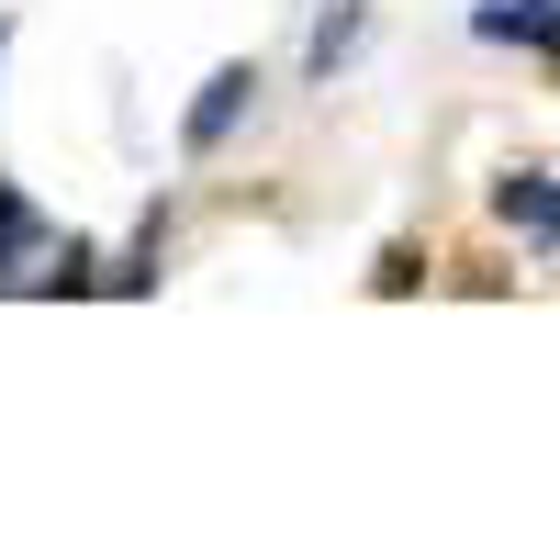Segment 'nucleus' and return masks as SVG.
<instances>
[{
  "label": "nucleus",
  "mask_w": 560,
  "mask_h": 560,
  "mask_svg": "<svg viewBox=\"0 0 560 560\" xmlns=\"http://www.w3.org/2000/svg\"><path fill=\"white\" fill-rule=\"evenodd\" d=\"M247 102H258V68H247V57H224V68L202 79V102L179 113V158H224V135L247 124Z\"/></svg>",
  "instance_id": "1"
},
{
  "label": "nucleus",
  "mask_w": 560,
  "mask_h": 560,
  "mask_svg": "<svg viewBox=\"0 0 560 560\" xmlns=\"http://www.w3.org/2000/svg\"><path fill=\"white\" fill-rule=\"evenodd\" d=\"M147 280H158V213H147V236L124 247V269H113V292H147Z\"/></svg>",
  "instance_id": "5"
},
{
  "label": "nucleus",
  "mask_w": 560,
  "mask_h": 560,
  "mask_svg": "<svg viewBox=\"0 0 560 560\" xmlns=\"http://www.w3.org/2000/svg\"><path fill=\"white\" fill-rule=\"evenodd\" d=\"M348 45H359V12H325V23H314V79H325V68H337V57H348Z\"/></svg>",
  "instance_id": "6"
},
{
  "label": "nucleus",
  "mask_w": 560,
  "mask_h": 560,
  "mask_svg": "<svg viewBox=\"0 0 560 560\" xmlns=\"http://www.w3.org/2000/svg\"><path fill=\"white\" fill-rule=\"evenodd\" d=\"M549 34H560L549 0H482V45H549Z\"/></svg>",
  "instance_id": "3"
},
{
  "label": "nucleus",
  "mask_w": 560,
  "mask_h": 560,
  "mask_svg": "<svg viewBox=\"0 0 560 560\" xmlns=\"http://www.w3.org/2000/svg\"><path fill=\"white\" fill-rule=\"evenodd\" d=\"M0 57H12V12H0Z\"/></svg>",
  "instance_id": "7"
},
{
  "label": "nucleus",
  "mask_w": 560,
  "mask_h": 560,
  "mask_svg": "<svg viewBox=\"0 0 560 560\" xmlns=\"http://www.w3.org/2000/svg\"><path fill=\"white\" fill-rule=\"evenodd\" d=\"M34 247H45V224H34L12 191H0V280H12V258H34Z\"/></svg>",
  "instance_id": "4"
},
{
  "label": "nucleus",
  "mask_w": 560,
  "mask_h": 560,
  "mask_svg": "<svg viewBox=\"0 0 560 560\" xmlns=\"http://www.w3.org/2000/svg\"><path fill=\"white\" fill-rule=\"evenodd\" d=\"M493 213H504V224H516V236H527V247H560V191H549V179H538V168H527V179H504V191H493Z\"/></svg>",
  "instance_id": "2"
}]
</instances>
